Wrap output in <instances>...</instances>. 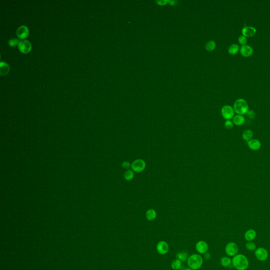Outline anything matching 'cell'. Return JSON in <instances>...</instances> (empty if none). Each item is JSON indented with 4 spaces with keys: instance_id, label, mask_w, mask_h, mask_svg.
<instances>
[{
    "instance_id": "5bb4252c",
    "label": "cell",
    "mask_w": 270,
    "mask_h": 270,
    "mask_svg": "<svg viewBox=\"0 0 270 270\" xmlns=\"http://www.w3.org/2000/svg\"><path fill=\"white\" fill-rule=\"evenodd\" d=\"M247 145L249 148L252 151H256L261 147V142L256 139H252L247 142Z\"/></svg>"
},
{
    "instance_id": "7402d4cb",
    "label": "cell",
    "mask_w": 270,
    "mask_h": 270,
    "mask_svg": "<svg viewBox=\"0 0 270 270\" xmlns=\"http://www.w3.org/2000/svg\"><path fill=\"white\" fill-rule=\"evenodd\" d=\"M189 258V254L186 251H180L176 254V258L181 262L187 261Z\"/></svg>"
},
{
    "instance_id": "cb8c5ba5",
    "label": "cell",
    "mask_w": 270,
    "mask_h": 270,
    "mask_svg": "<svg viewBox=\"0 0 270 270\" xmlns=\"http://www.w3.org/2000/svg\"><path fill=\"white\" fill-rule=\"evenodd\" d=\"M124 176L125 180L127 181H131L134 178V171L131 169H128L125 171Z\"/></svg>"
},
{
    "instance_id": "277c9868",
    "label": "cell",
    "mask_w": 270,
    "mask_h": 270,
    "mask_svg": "<svg viewBox=\"0 0 270 270\" xmlns=\"http://www.w3.org/2000/svg\"><path fill=\"white\" fill-rule=\"evenodd\" d=\"M238 251L239 248L238 244L233 242H229L225 247V252L229 257H234L238 254Z\"/></svg>"
},
{
    "instance_id": "603a6c76",
    "label": "cell",
    "mask_w": 270,
    "mask_h": 270,
    "mask_svg": "<svg viewBox=\"0 0 270 270\" xmlns=\"http://www.w3.org/2000/svg\"><path fill=\"white\" fill-rule=\"evenodd\" d=\"M182 262L180 261V260L176 259L173 260L171 263V267L172 269L174 270H178L180 269V267H182Z\"/></svg>"
},
{
    "instance_id": "83f0119b",
    "label": "cell",
    "mask_w": 270,
    "mask_h": 270,
    "mask_svg": "<svg viewBox=\"0 0 270 270\" xmlns=\"http://www.w3.org/2000/svg\"><path fill=\"white\" fill-rule=\"evenodd\" d=\"M225 127L227 129H231L234 127V124L232 120H227L224 123Z\"/></svg>"
},
{
    "instance_id": "44dd1931",
    "label": "cell",
    "mask_w": 270,
    "mask_h": 270,
    "mask_svg": "<svg viewBox=\"0 0 270 270\" xmlns=\"http://www.w3.org/2000/svg\"><path fill=\"white\" fill-rule=\"evenodd\" d=\"M253 137V133L252 131H251L250 129H247L244 131L242 134L243 139L247 142H249L252 139Z\"/></svg>"
},
{
    "instance_id": "7a4b0ae2",
    "label": "cell",
    "mask_w": 270,
    "mask_h": 270,
    "mask_svg": "<svg viewBox=\"0 0 270 270\" xmlns=\"http://www.w3.org/2000/svg\"><path fill=\"white\" fill-rule=\"evenodd\" d=\"M187 261L189 267L192 270L200 269L203 264V258L198 254H193L189 256Z\"/></svg>"
},
{
    "instance_id": "836d02e7",
    "label": "cell",
    "mask_w": 270,
    "mask_h": 270,
    "mask_svg": "<svg viewBox=\"0 0 270 270\" xmlns=\"http://www.w3.org/2000/svg\"><path fill=\"white\" fill-rule=\"evenodd\" d=\"M192 270V269H190L189 267V268H185V269H184V270Z\"/></svg>"
},
{
    "instance_id": "1f68e13d",
    "label": "cell",
    "mask_w": 270,
    "mask_h": 270,
    "mask_svg": "<svg viewBox=\"0 0 270 270\" xmlns=\"http://www.w3.org/2000/svg\"><path fill=\"white\" fill-rule=\"evenodd\" d=\"M157 2V4L158 5H160V6H164V5H166L167 4V3H169V1H156Z\"/></svg>"
},
{
    "instance_id": "8fae6325",
    "label": "cell",
    "mask_w": 270,
    "mask_h": 270,
    "mask_svg": "<svg viewBox=\"0 0 270 270\" xmlns=\"http://www.w3.org/2000/svg\"><path fill=\"white\" fill-rule=\"evenodd\" d=\"M29 29L26 26H21L17 31V35L20 39H24L25 38H27L29 35Z\"/></svg>"
},
{
    "instance_id": "d6a6232c",
    "label": "cell",
    "mask_w": 270,
    "mask_h": 270,
    "mask_svg": "<svg viewBox=\"0 0 270 270\" xmlns=\"http://www.w3.org/2000/svg\"><path fill=\"white\" fill-rule=\"evenodd\" d=\"M204 258L206 260H209L211 258V255L209 253L206 252V253L204 254Z\"/></svg>"
},
{
    "instance_id": "4dcf8cb0",
    "label": "cell",
    "mask_w": 270,
    "mask_h": 270,
    "mask_svg": "<svg viewBox=\"0 0 270 270\" xmlns=\"http://www.w3.org/2000/svg\"><path fill=\"white\" fill-rule=\"evenodd\" d=\"M247 115V117L250 119H254L255 117V113L254 111L253 110H249Z\"/></svg>"
},
{
    "instance_id": "ac0fdd59",
    "label": "cell",
    "mask_w": 270,
    "mask_h": 270,
    "mask_svg": "<svg viewBox=\"0 0 270 270\" xmlns=\"http://www.w3.org/2000/svg\"><path fill=\"white\" fill-rule=\"evenodd\" d=\"M220 263L222 267H228L232 265V261L229 256H223L220 260Z\"/></svg>"
},
{
    "instance_id": "ffe728a7",
    "label": "cell",
    "mask_w": 270,
    "mask_h": 270,
    "mask_svg": "<svg viewBox=\"0 0 270 270\" xmlns=\"http://www.w3.org/2000/svg\"><path fill=\"white\" fill-rule=\"evenodd\" d=\"M240 47L237 44H232L229 46L228 48V52L231 55H235L240 51Z\"/></svg>"
},
{
    "instance_id": "f1b7e54d",
    "label": "cell",
    "mask_w": 270,
    "mask_h": 270,
    "mask_svg": "<svg viewBox=\"0 0 270 270\" xmlns=\"http://www.w3.org/2000/svg\"><path fill=\"white\" fill-rule=\"evenodd\" d=\"M238 41L239 44H241L242 46H244V45H245L247 44V38L245 37H244V36L242 35L239 37Z\"/></svg>"
},
{
    "instance_id": "9c48e42d",
    "label": "cell",
    "mask_w": 270,
    "mask_h": 270,
    "mask_svg": "<svg viewBox=\"0 0 270 270\" xmlns=\"http://www.w3.org/2000/svg\"><path fill=\"white\" fill-rule=\"evenodd\" d=\"M169 249V247L168 244L165 241H160L156 245V250L160 255H165L168 252Z\"/></svg>"
},
{
    "instance_id": "f546056e",
    "label": "cell",
    "mask_w": 270,
    "mask_h": 270,
    "mask_svg": "<svg viewBox=\"0 0 270 270\" xmlns=\"http://www.w3.org/2000/svg\"><path fill=\"white\" fill-rule=\"evenodd\" d=\"M122 168H123L128 170V169H129L131 168V164L129 163V162L125 161V162H124L122 163Z\"/></svg>"
},
{
    "instance_id": "4fadbf2b",
    "label": "cell",
    "mask_w": 270,
    "mask_h": 270,
    "mask_svg": "<svg viewBox=\"0 0 270 270\" xmlns=\"http://www.w3.org/2000/svg\"><path fill=\"white\" fill-rule=\"evenodd\" d=\"M240 52L241 55L243 57H249L252 55L253 53V50L252 48L250 46L245 44V45L241 46L240 49Z\"/></svg>"
},
{
    "instance_id": "ba28073f",
    "label": "cell",
    "mask_w": 270,
    "mask_h": 270,
    "mask_svg": "<svg viewBox=\"0 0 270 270\" xmlns=\"http://www.w3.org/2000/svg\"><path fill=\"white\" fill-rule=\"evenodd\" d=\"M19 49L23 53L30 52L32 49V45L30 41L27 40H23L20 41L18 44Z\"/></svg>"
},
{
    "instance_id": "484cf974",
    "label": "cell",
    "mask_w": 270,
    "mask_h": 270,
    "mask_svg": "<svg viewBox=\"0 0 270 270\" xmlns=\"http://www.w3.org/2000/svg\"><path fill=\"white\" fill-rule=\"evenodd\" d=\"M216 48V43L215 41H209L207 42L205 45V48L208 51H212L215 49Z\"/></svg>"
},
{
    "instance_id": "8992f818",
    "label": "cell",
    "mask_w": 270,
    "mask_h": 270,
    "mask_svg": "<svg viewBox=\"0 0 270 270\" xmlns=\"http://www.w3.org/2000/svg\"><path fill=\"white\" fill-rule=\"evenodd\" d=\"M221 113L224 119H226L227 120L233 119L234 116L235 111L232 106L229 105H225L222 108Z\"/></svg>"
},
{
    "instance_id": "2e32d148",
    "label": "cell",
    "mask_w": 270,
    "mask_h": 270,
    "mask_svg": "<svg viewBox=\"0 0 270 270\" xmlns=\"http://www.w3.org/2000/svg\"><path fill=\"white\" fill-rule=\"evenodd\" d=\"M233 122L234 125H235L238 126H242L243 125L245 122V119L243 115H236L234 116L233 118Z\"/></svg>"
},
{
    "instance_id": "7c38bea8",
    "label": "cell",
    "mask_w": 270,
    "mask_h": 270,
    "mask_svg": "<svg viewBox=\"0 0 270 270\" xmlns=\"http://www.w3.org/2000/svg\"><path fill=\"white\" fill-rule=\"evenodd\" d=\"M256 30L253 26H247L242 30V35L246 38H250L255 35Z\"/></svg>"
},
{
    "instance_id": "30bf717a",
    "label": "cell",
    "mask_w": 270,
    "mask_h": 270,
    "mask_svg": "<svg viewBox=\"0 0 270 270\" xmlns=\"http://www.w3.org/2000/svg\"><path fill=\"white\" fill-rule=\"evenodd\" d=\"M195 248L198 253L200 254H204L208 251L209 245L205 241H200L196 244Z\"/></svg>"
},
{
    "instance_id": "6da1fadb",
    "label": "cell",
    "mask_w": 270,
    "mask_h": 270,
    "mask_svg": "<svg viewBox=\"0 0 270 270\" xmlns=\"http://www.w3.org/2000/svg\"><path fill=\"white\" fill-rule=\"evenodd\" d=\"M232 265L236 270H247L249 267V261L247 256L242 254H238L233 257Z\"/></svg>"
},
{
    "instance_id": "52a82bcc",
    "label": "cell",
    "mask_w": 270,
    "mask_h": 270,
    "mask_svg": "<svg viewBox=\"0 0 270 270\" xmlns=\"http://www.w3.org/2000/svg\"><path fill=\"white\" fill-rule=\"evenodd\" d=\"M255 256L259 261H266L269 257V253L267 250L264 247H260L255 251Z\"/></svg>"
},
{
    "instance_id": "e0dca14e",
    "label": "cell",
    "mask_w": 270,
    "mask_h": 270,
    "mask_svg": "<svg viewBox=\"0 0 270 270\" xmlns=\"http://www.w3.org/2000/svg\"><path fill=\"white\" fill-rule=\"evenodd\" d=\"M10 71L9 64L6 62L1 61L0 62V74L1 76H6Z\"/></svg>"
},
{
    "instance_id": "3957f363",
    "label": "cell",
    "mask_w": 270,
    "mask_h": 270,
    "mask_svg": "<svg viewBox=\"0 0 270 270\" xmlns=\"http://www.w3.org/2000/svg\"><path fill=\"white\" fill-rule=\"evenodd\" d=\"M233 109L238 115H244L249 110V106L247 101L244 99H237L234 103Z\"/></svg>"
},
{
    "instance_id": "5b68a950",
    "label": "cell",
    "mask_w": 270,
    "mask_h": 270,
    "mask_svg": "<svg viewBox=\"0 0 270 270\" xmlns=\"http://www.w3.org/2000/svg\"><path fill=\"white\" fill-rule=\"evenodd\" d=\"M146 166L145 162L142 159H137L131 163V168L134 172L140 173L145 170Z\"/></svg>"
},
{
    "instance_id": "9a60e30c",
    "label": "cell",
    "mask_w": 270,
    "mask_h": 270,
    "mask_svg": "<svg viewBox=\"0 0 270 270\" xmlns=\"http://www.w3.org/2000/svg\"><path fill=\"white\" fill-rule=\"evenodd\" d=\"M257 236L256 232L254 229H249L244 234V238L247 242L253 241Z\"/></svg>"
},
{
    "instance_id": "d4e9b609",
    "label": "cell",
    "mask_w": 270,
    "mask_h": 270,
    "mask_svg": "<svg viewBox=\"0 0 270 270\" xmlns=\"http://www.w3.org/2000/svg\"><path fill=\"white\" fill-rule=\"evenodd\" d=\"M245 247L247 250L249 251H255L256 249H257L256 245L253 241H251V242H247V243L245 244Z\"/></svg>"
},
{
    "instance_id": "d6986e66",
    "label": "cell",
    "mask_w": 270,
    "mask_h": 270,
    "mask_svg": "<svg viewBox=\"0 0 270 270\" xmlns=\"http://www.w3.org/2000/svg\"><path fill=\"white\" fill-rule=\"evenodd\" d=\"M157 216V213L154 209H149L146 213V218L149 221L154 220Z\"/></svg>"
},
{
    "instance_id": "4316f807",
    "label": "cell",
    "mask_w": 270,
    "mask_h": 270,
    "mask_svg": "<svg viewBox=\"0 0 270 270\" xmlns=\"http://www.w3.org/2000/svg\"><path fill=\"white\" fill-rule=\"evenodd\" d=\"M19 42L20 41L18 39H12L8 41L9 46L11 47H15L16 46L19 44Z\"/></svg>"
},
{
    "instance_id": "e575fe53",
    "label": "cell",
    "mask_w": 270,
    "mask_h": 270,
    "mask_svg": "<svg viewBox=\"0 0 270 270\" xmlns=\"http://www.w3.org/2000/svg\"></svg>"
}]
</instances>
